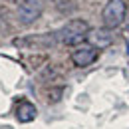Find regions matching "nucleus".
<instances>
[{"label":"nucleus","instance_id":"nucleus-2","mask_svg":"<svg viewBox=\"0 0 129 129\" xmlns=\"http://www.w3.org/2000/svg\"><path fill=\"white\" fill-rule=\"evenodd\" d=\"M125 16H127L125 0H109L101 12V20L105 28H117L119 24L125 22Z\"/></svg>","mask_w":129,"mask_h":129},{"label":"nucleus","instance_id":"nucleus-3","mask_svg":"<svg viewBox=\"0 0 129 129\" xmlns=\"http://www.w3.org/2000/svg\"><path fill=\"white\" fill-rule=\"evenodd\" d=\"M42 16V2L40 0H22L18 4V22L28 26L34 24Z\"/></svg>","mask_w":129,"mask_h":129},{"label":"nucleus","instance_id":"nucleus-8","mask_svg":"<svg viewBox=\"0 0 129 129\" xmlns=\"http://www.w3.org/2000/svg\"><path fill=\"white\" fill-rule=\"evenodd\" d=\"M8 2H18V4H20V2H22V0H8Z\"/></svg>","mask_w":129,"mask_h":129},{"label":"nucleus","instance_id":"nucleus-6","mask_svg":"<svg viewBox=\"0 0 129 129\" xmlns=\"http://www.w3.org/2000/svg\"><path fill=\"white\" fill-rule=\"evenodd\" d=\"M16 117H18V121H22V123H28V121L36 119V107H34L32 103L24 101V103H20V105H18Z\"/></svg>","mask_w":129,"mask_h":129},{"label":"nucleus","instance_id":"nucleus-7","mask_svg":"<svg viewBox=\"0 0 129 129\" xmlns=\"http://www.w3.org/2000/svg\"><path fill=\"white\" fill-rule=\"evenodd\" d=\"M125 26H127V30H129V14L125 16Z\"/></svg>","mask_w":129,"mask_h":129},{"label":"nucleus","instance_id":"nucleus-5","mask_svg":"<svg viewBox=\"0 0 129 129\" xmlns=\"http://www.w3.org/2000/svg\"><path fill=\"white\" fill-rule=\"evenodd\" d=\"M87 40H89V44L97 50L107 48V46H111V42H113L109 28H93V30H89Z\"/></svg>","mask_w":129,"mask_h":129},{"label":"nucleus","instance_id":"nucleus-4","mask_svg":"<svg viewBox=\"0 0 129 129\" xmlns=\"http://www.w3.org/2000/svg\"><path fill=\"white\" fill-rule=\"evenodd\" d=\"M97 60V48L93 46H83L72 52V62L78 66V68H85V66H91Z\"/></svg>","mask_w":129,"mask_h":129},{"label":"nucleus","instance_id":"nucleus-1","mask_svg":"<svg viewBox=\"0 0 129 129\" xmlns=\"http://www.w3.org/2000/svg\"><path fill=\"white\" fill-rule=\"evenodd\" d=\"M87 34H89L87 22H85V20H80V18H74V20H70L56 36H58V40H60L62 44H66V46H78V44H81V42L87 38Z\"/></svg>","mask_w":129,"mask_h":129}]
</instances>
